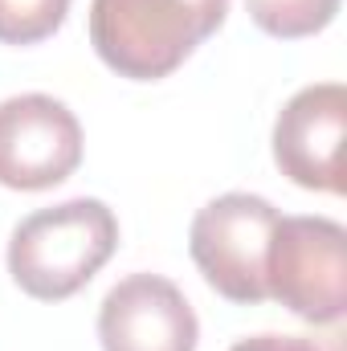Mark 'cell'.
<instances>
[{"label":"cell","instance_id":"9c48e42d","mask_svg":"<svg viewBox=\"0 0 347 351\" xmlns=\"http://www.w3.org/2000/svg\"><path fill=\"white\" fill-rule=\"evenodd\" d=\"M70 0H0V45H37L62 29Z\"/></svg>","mask_w":347,"mask_h":351},{"label":"cell","instance_id":"52a82bcc","mask_svg":"<svg viewBox=\"0 0 347 351\" xmlns=\"http://www.w3.org/2000/svg\"><path fill=\"white\" fill-rule=\"evenodd\" d=\"M102 351H196L200 323L164 274H127L98 306Z\"/></svg>","mask_w":347,"mask_h":351},{"label":"cell","instance_id":"8992f818","mask_svg":"<svg viewBox=\"0 0 347 351\" xmlns=\"http://www.w3.org/2000/svg\"><path fill=\"white\" fill-rule=\"evenodd\" d=\"M344 135L347 90L344 82H315L298 90L274 119V164L298 188L344 192Z\"/></svg>","mask_w":347,"mask_h":351},{"label":"cell","instance_id":"6da1fadb","mask_svg":"<svg viewBox=\"0 0 347 351\" xmlns=\"http://www.w3.org/2000/svg\"><path fill=\"white\" fill-rule=\"evenodd\" d=\"M229 16V0H94L90 45L119 78L160 82L176 74Z\"/></svg>","mask_w":347,"mask_h":351},{"label":"cell","instance_id":"ba28073f","mask_svg":"<svg viewBox=\"0 0 347 351\" xmlns=\"http://www.w3.org/2000/svg\"><path fill=\"white\" fill-rule=\"evenodd\" d=\"M246 8L261 33L278 41H302L335 21L339 0H246Z\"/></svg>","mask_w":347,"mask_h":351},{"label":"cell","instance_id":"5b68a950","mask_svg":"<svg viewBox=\"0 0 347 351\" xmlns=\"http://www.w3.org/2000/svg\"><path fill=\"white\" fill-rule=\"evenodd\" d=\"M82 123L53 94H16L0 102V184L45 192L78 172Z\"/></svg>","mask_w":347,"mask_h":351},{"label":"cell","instance_id":"277c9868","mask_svg":"<svg viewBox=\"0 0 347 351\" xmlns=\"http://www.w3.org/2000/svg\"><path fill=\"white\" fill-rule=\"evenodd\" d=\"M278 217L282 213L254 192H225L192 217L188 254L221 298L241 306H258L270 298L265 254Z\"/></svg>","mask_w":347,"mask_h":351},{"label":"cell","instance_id":"30bf717a","mask_svg":"<svg viewBox=\"0 0 347 351\" xmlns=\"http://www.w3.org/2000/svg\"><path fill=\"white\" fill-rule=\"evenodd\" d=\"M229 351H323L315 339L302 335H250L241 343H233Z\"/></svg>","mask_w":347,"mask_h":351},{"label":"cell","instance_id":"3957f363","mask_svg":"<svg viewBox=\"0 0 347 351\" xmlns=\"http://www.w3.org/2000/svg\"><path fill=\"white\" fill-rule=\"evenodd\" d=\"M265 290L302 323H339L347 311V229L331 217H278Z\"/></svg>","mask_w":347,"mask_h":351},{"label":"cell","instance_id":"7a4b0ae2","mask_svg":"<svg viewBox=\"0 0 347 351\" xmlns=\"http://www.w3.org/2000/svg\"><path fill=\"white\" fill-rule=\"evenodd\" d=\"M119 245L115 213L94 200L74 196L53 208L29 213L8 237V274L37 302H66L110 262Z\"/></svg>","mask_w":347,"mask_h":351}]
</instances>
